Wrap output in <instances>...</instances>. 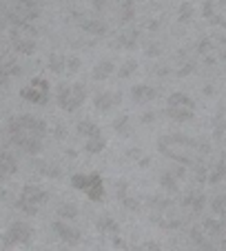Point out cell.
<instances>
[{
  "label": "cell",
  "mask_w": 226,
  "mask_h": 251,
  "mask_svg": "<svg viewBox=\"0 0 226 251\" xmlns=\"http://www.w3.org/2000/svg\"><path fill=\"white\" fill-rule=\"evenodd\" d=\"M45 131H47L45 120L36 118V116H31V114L14 116V118L9 120V127H7L9 140L14 142V145H18V147L27 153H38L43 149Z\"/></svg>",
  "instance_id": "obj_1"
},
{
  "label": "cell",
  "mask_w": 226,
  "mask_h": 251,
  "mask_svg": "<svg viewBox=\"0 0 226 251\" xmlns=\"http://www.w3.org/2000/svg\"><path fill=\"white\" fill-rule=\"evenodd\" d=\"M49 194L43 189V187H36V185H27L23 191H20V198H18V209L24 211L27 216H36L38 209L43 207L47 202Z\"/></svg>",
  "instance_id": "obj_2"
},
{
  "label": "cell",
  "mask_w": 226,
  "mask_h": 251,
  "mask_svg": "<svg viewBox=\"0 0 226 251\" xmlns=\"http://www.w3.org/2000/svg\"><path fill=\"white\" fill-rule=\"evenodd\" d=\"M71 185L75 189L85 191L89 196V200H102L104 196V185H102V178L98 174H75Z\"/></svg>",
  "instance_id": "obj_3"
},
{
  "label": "cell",
  "mask_w": 226,
  "mask_h": 251,
  "mask_svg": "<svg viewBox=\"0 0 226 251\" xmlns=\"http://www.w3.org/2000/svg\"><path fill=\"white\" fill-rule=\"evenodd\" d=\"M85 100V85H62L58 89V102L67 111H75Z\"/></svg>",
  "instance_id": "obj_4"
},
{
  "label": "cell",
  "mask_w": 226,
  "mask_h": 251,
  "mask_svg": "<svg viewBox=\"0 0 226 251\" xmlns=\"http://www.w3.org/2000/svg\"><path fill=\"white\" fill-rule=\"evenodd\" d=\"M20 96L33 104H45L49 100V82L43 78H33L27 87H23Z\"/></svg>",
  "instance_id": "obj_5"
},
{
  "label": "cell",
  "mask_w": 226,
  "mask_h": 251,
  "mask_svg": "<svg viewBox=\"0 0 226 251\" xmlns=\"http://www.w3.org/2000/svg\"><path fill=\"white\" fill-rule=\"evenodd\" d=\"M31 236H33V229L29 227V225H24V223H14L9 229H7L5 236H2V242H5L7 247L27 245V242L31 240Z\"/></svg>",
  "instance_id": "obj_6"
},
{
  "label": "cell",
  "mask_w": 226,
  "mask_h": 251,
  "mask_svg": "<svg viewBox=\"0 0 226 251\" xmlns=\"http://www.w3.org/2000/svg\"><path fill=\"white\" fill-rule=\"evenodd\" d=\"M53 231H56V236L60 238L62 242H67V245H78V242H80V231L75 227H71V225L62 223V220L53 223Z\"/></svg>",
  "instance_id": "obj_7"
},
{
  "label": "cell",
  "mask_w": 226,
  "mask_h": 251,
  "mask_svg": "<svg viewBox=\"0 0 226 251\" xmlns=\"http://www.w3.org/2000/svg\"><path fill=\"white\" fill-rule=\"evenodd\" d=\"M14 45H16V49H18V51L24 53V56L33 53V49H36V40L29 38V36H23L18 29L14 31Z\"/></svg>",
  "instance_id": "obj_8"
},
{
  "label": "cell",
  "mask_w": 226,
  "mask_h": 251,
  "mask_svg": "<svg viewBox=\"0 0 226 251\" xmlns=\"http://www.w3.org/2000/svg\"><path fill=\"white\" fill-rule=\"evenodd\" d=\"M16 169H18V162L14 153L0 147V174H16Z\"/></svg>",
  "instance_id": "obj_9"
},
{
  "label": "cell",
  "mask_w": 226,
  "mask_h": 251,
  "mask_svg": "<svg viewBox=\"0 0 226 251\" xmlns=\"http://www.w3.org/2000/svg\"><path fill=\"white\" fill-rule=\"evenodd\" d=\"M153 96H156V91L151 89V87H146V85H140V87H136V89H133V100H137V102L151 100Z\"/></svg>",
  "instance_id": "obj_10"
},
{
  "label": "cell",
  "mask_w": 226,
  "mask_h": 251,
  "mask_svg": "<svg viewBox=\"0 0 226 251\" xmlns=\"http://www.w3.org/2000/svg\"><path fill=\"white\" fill-rule=\"evenodd\" d=\"M109 74H113V62H109V60L107 62H100V65L93 69V78H95V80H104Z\"/></svg>",
  "instance_id": "obj_11"
},
{
  "label": "cell",
  "mask_w": 226,
  "mask_h": 251,
  "mask_svg": "<svg viewBox=\"0 0 226 251\" xmlns=\"http://www.w3.org/2000/svg\"><path fill=\"white\" fill-rule=\"evenodd\" d=\"M95 102H98V107L102 111H109L113 107V102H118V96H115V98H113L111 94H107V96H98V98H95Z\"/></svg>",
  "instance_id": "obj_12"
},
{
  "label": "cell",
  "mask_w": 226,
  "mask_h": 251,
  "mask_svg": "<svg viewBox=\"0 0 226 251\" xmlns=\"http://www.w3.org/2000/svg\"><path fill=\"white\" fill-rule=\"evenodd\" d=\"M98 229L102 233H115V231H118V225L113 223L111 218H100L98 220Z\"/></svg>",
  "instance_id": "obj_13"
},
{
  "label": "cell",
  "mask_w": 226,
  "mask_h": 251,
  "mask_svg": "<svg viewBox=\"0 0 226 251\" xmlns=\"http://www.w3.org/2000/svg\"><path fill=\"white\" fill-rule=\"evenodd\" d=\"M104 149V138H100V133L98 136H91L89 138V145H87V151H91V153H98V151H102Z\"/></svg>",
  "instance_id": "obj_14"
},
{
  "label": "cell",
  "mask_w": 226,
  "mask_h": 251,
  "mask_svg": "<svg viewBox=\"0 0 226 251\" xmlns=\"http://www.w3.org/2000/svg\"><path fill=\"white\" fill-rule=\"evenodd\" d=\"M58 216H62V218H67V220H73L75 216H78V207H73V204H62V207H58Z\"/></svg>",
  "instance_id": "obj_15"
},
{
  "label": "cell",
  "mask_w": 226,
  "mask_h": 251,
  "mask_svg": "<svg viewBox=\"0 0 226 251\" xmlns=\"http://www.w3.org/2000/svg\"><path fill=\"white\" fill-rule=\"evenodd\" d=\"M78 133H85V136H98V129L93 127V125L89 123V120H85V123H80L78 125Z\"/></svg>",
  "instance_id": "obj_16"
},
{
  "label": "cell",
  "mask_w": 226,
  "mask_h": 251,
  "mask_svg": "<svg viewBox=\"0 0 226 251\" xmlns=\"http://www.w3.org/2000/svg\"><path fill=\"white\" fill-rule=\"evenodd\" d=\"M215 211L222 213V216H226V196H222V198L215 200Z\"/></svg>",
  "instance_id": "obj_17"
},
{
  "label": "cell",
  "mask_w": 226,
  "mask_h": 251,
  "mask_svg": "<svg viewBox=\"0 0 226 251\" xmlns=\"http://www.w3.org/2000/svg\"><path fill=\"white\" fill-rule=\"evenodd\" d=\"M51 69H56V71L62 69V58L58 56V53H53V56H51Z\"/></svg>",
  "instance_id": "obj_18"
},
{
  "label": "cell",
  "mask_w": 226,
  "mask_h": 251,
  "mask_svg": "<svg viewBox=\"0 0 226 251\" xmlns=\"http://www.w3.org/2000/svg\"><path fill=\"white\" fill-rule=\"evenodd\" d=\"M133 69H136V62H127V65L122 67V71H120V76H131Z\"/></svg>",
  "instance_id": "obj_19"
},
{
  "label": "cell",
  "mask_w": 226,
  "mask_h": 251,
  "mask_svg": "<svg viewBox=\"0 0 226 251\" xmlns=\"http://www.w3.org/2000/svg\"><path fill=\"white\" fill-rule=\"evenodd\" d=\"M206 229H211V231H220L222 225L215 223V220H206Z\"/></svg>",
  "instance_id": "obj_20"
},
{
  "label": "cell",
  "mask_w": 226,
  "mask_h": 251,
  "mask_svg": "<svg viewBox=\"0 0 226 251\" xmlns=\"http://www.w3.org/2000/svg\"><path fill=\"white\" fill-rule=\"evenodd\" d=\"M144 251H160V247L156 242H149V245H144Z\"/></svg>",
  "instance_id": "obj_21"
},
{
  "label": "cell",
  "mask_w": 226,
  "mask_h": 251,
  "mask_svg": "<svg viewBox=\"0 0 226 251\" xmlns=\"http://www.w3.org/2000/svg\"><path fill=\"white\" fill-rule=\"evenodd\" d=\"M184 16H186V18H188V16H191V7H182V18H184Z\"/></svg>",
  "instance_id": "obj_22"
},
{
  "label": "cell",
  "mask_w": 226,
  "mask_h": 251,
  "mask_svg": "<svg viewBox=\"0 0 226 251\" xmlns=\"http://www.w3.org/2000/svg\"><path fill=\"white\" fill-rule=\"evenodd\" d=\"M0 251H9V249H0Z\"/></svg>",
  "instance_id": "obj_23"
}]
</instances>
